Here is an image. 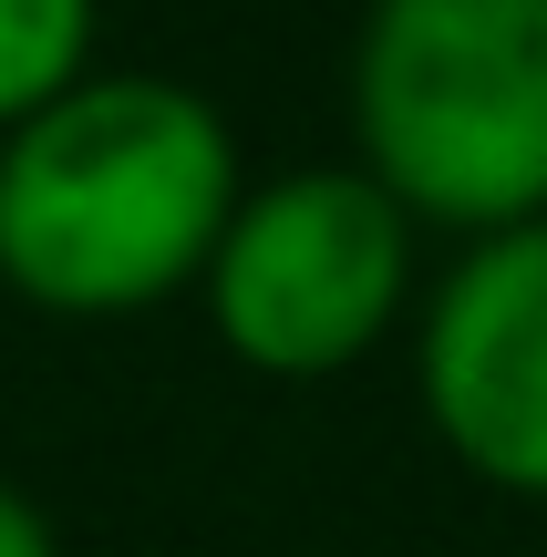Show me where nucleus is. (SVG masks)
Masks as SVG:
<instances>
[{"label":"nucleus","instance_id":"5","mask_svg":"<svg viewBox=\"0 0 547 557\" xmlns=\"http://www.w3.org/2000/svg\"><path fill=\"white\" fill-rule=\"evenodd\" d=\"M103 32L83 0H0V135L32 124L52 94H73L94 73Z\"/></svg>","mask_w":547,"mask_h":557},{"label":"nucleus","instance_id":"3","mask_svg":"<svg viewBox=\"0 0 547 557\" xmlns=\"http://www.w3.org/2000/svg\"><path fill=\"white\" fill-rule=\"evenodd\" d=\"M413 238L424 227L362 165H279L248 176L197 269L207 331L269 382H321L372 361L413 320Z\"/></svg>","mask_w":547,"mask_h":557},{"label":"nucleus","instance_id":"4","mask_svg":"<svg viewBox=\"0 0 547 557\" xmlns=\"http://www.w3.org/2000/svg\"><path fill=\"white\" fill-rule=\"evenodd\" d=\"M413 403L496 496L547 506V218L465 238L413 310Z\"/></svg>","mask_w":547,"mask_h":557},{"label":"nucleus","instance_id":"6","mask_svg":"<svg viewBox=\"0 0 547 557\" xmlns=\"http://www.w3.org/2000/svg\"><path fill=\"white\" fill-rule=\"evenodd\" d=\"M0 557H62V527H52V506H41L21 475H0Z\"/></svg>","mask_w":547,"mask_h":557},{"label":"nucleus","instance_id":"2","mask_svg":"<svg viewBox=\"0 0 547 557\" xmlns=\"http://www.w3.org/2000/svg\"><path fill=\"white\" fill-rule=\"evenodd\" d=\"M351 165L413 227L547 218V0H383L341 62Z\"/></svg>","mask_w":547,"mask_h":557},{"label":"nucleus","instance_id":"1","mask_svg":"<svg viewBox=\"0 0 547 557\" xmlns=\"http://www.w3.org/2000/svg\"><path fill=\"white\" fill-rule=\"evenodd\" d=\"M238 186V124L197 83L94 62L0 135V289L52 320H135L197 289Z\"/></svg>","mask_w":547,"mask_h":557}]
</instances>
